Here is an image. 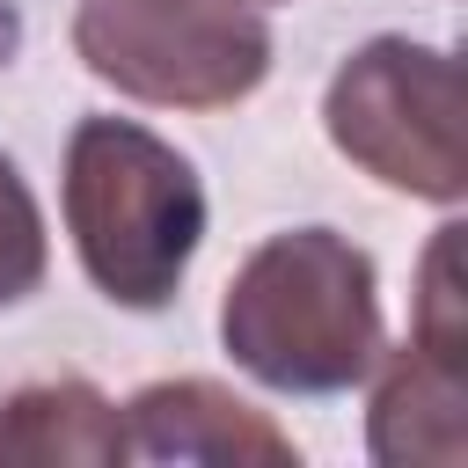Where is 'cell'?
I'll return each mask as SVG.
<instances>
[{"mask_svg":"<svg viewBox=\"0 0 468 468\" xmlns=\"http://www.w3.org/2000/svg\"><path fill=\"white\" fill-rule=\"evenodd\" d=\"M373 410H366V446L388 468L410 461H461L468 453V351L439 344H402L373 358Z\"/></svg>","mask_w":468,"mask_h":468,"instance_id":"obj_6","label":"cell"},{"mask_svg":"<svg viewBox=\"0 0 468 468\" xmlns=\"http://www.w3.org/2000/svg\"><path fill=\"white\" fill-rule=\"evenodd\" d=\"M73 58L154 110H234L271 73V22L249 0H80Z\"/></svg>","mask_w":468,"mask_h":468,"instance_id":"obj_3","label":"cell"},{"mask_svg":"<svg viewBox=\"0 0 468 468\" xmlns=\"http://www.w3.org/2000/svg\"><path fill=\"white\" fill-rule=\"evenodd\" d=\"M44 263H51V241H44V212L22 183V168L0 154V307L29 300L44 285Z\"/></svg>","mask_w":468,"mask_h":468,"instance_id":"obj_8","label":"cell"},{"mask_svg":"<svg viewBox=\"0 0 468 468\" xmlns=\"http://www.w3.org/2000/svg\"><path fill=\"white\" fill-rule=\"evenodd\" d=\"M249 7H256V0H249Z\"/></svg>","mask_w":468,"mask_h":468,"instance_id":"obj_9","label":"cell"},{"mask_svg":"<svg viewBox=\"0 0 468 468\" xmlns=\"http://www.w3.org/2000/svg\"><path fill=\"white\" fill-rule=\"evenodd\" d=\"M124 439H132V461H212V468H241V461H263V468H292L300 446L256 410L241 402L234 388L219 380H154L124 402Z\"/></svg>","mask_w":468,"mask_h":468,"instance_id":"obj_5","label":"cell"},{"mask_svg":"<svg viewBox=\"0 0 468 468\" xmlns=\"http://www.w3.org/2000/svg\"><path fill=\"white\" fill-rule=\"evenodd\" d=\"M66 234L88 285L132 314L176 300L197 241H205V183L190 154L132 117H80L58 176Z\"/></svg>","mask_w":468,"mask_h":468,"instance_id":"obj_2","label":"cell"},{"mask_svg":"<svg viewBox=\"0 0 468 468\" xmlns=\"http://www.w3.org/2000/svg\"><path fill=\"white\" fill-rule=\"evenodd\" d=\"M117 468L132 461L124 410L88 380H37L0 402V468Z\"/></svg>","mask_w":468,"mask_h":468,"instance_id":"obj_7","label":"cell"},{"mask_svg":"<svg viewBox=\"0 0 468 468\" xmlns=\"http://www.w3.org/2000/svg\"><path fill=\"white\" fill-rule=\"evenodd\" d=\"M227 358L278 395H344L373 373L380 278L373 256L336 227H285L249 249L219 300Z\"/></svg>","mask_w":468,"mask_h":468,"instance_id":"obj_1","label":"cell"},{"mask_svg":"<svg viewBox=\"0 0 468 468\" xmlns=\"http://www.w3.org/2000/svg\"><path fill=\"white\" fill-rule=\"evenodd\" d=\"M322 132L329 146L366 168L373 183L424 197V205H461L468 190V154H461V58L417 37H373L358 44L322 95Z\"/></svg>","mask_w":468,"mask_h":468,"instance_id":"obj_4","label":"cell"}]
</instances>
